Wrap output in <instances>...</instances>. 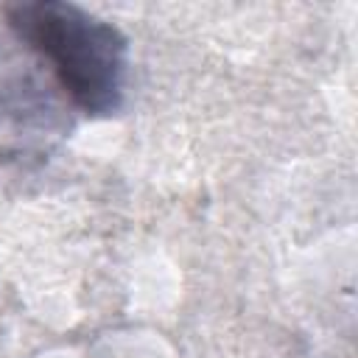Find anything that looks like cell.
<instances>
[{
	"label": "cell",
	"mask_w": 358,
	"mask_h": 358,
	"mask_svg": "<svg viewBox=\"0 0 358 358\" xmlns=\"http://www.w3.org/2000/svg\"><path fill=\"white\" fill-rule=\"evenodd\" d=\"M73 120L50 70L0 22V154L42 157L67 137Z\"/></svg>",
	"instance_id": "7a4b0ae2"
},
{
	"label": "cell",
	"mask_w": 358,
	"mask_h": 358,
	"mask_svg": "<svg viewBox=\"0 0 358 358\" xmlns=\"http://www.w3.org/2000/svg\"><path fill=\"white\" fill-rule=\"evenodd\" d=\"M3 25L50 70L76 117H112L126 101L129 39L98 14L64 0H20Z\"/></svg>",
	"instance_id": "6da1fadb"
}]
</instances>
